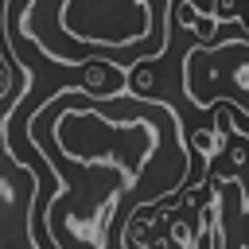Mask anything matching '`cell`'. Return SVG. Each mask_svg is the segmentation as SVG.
Here are the masks:
<instances>
[{
  "instance_id": "obj_1",
  "label": "cell",
  "mask_w": 249,
  "mask_h": 249,
  "mask_svg": "<svg viewBox=\"0 0 249 249\" xmlns=\"http://www.w3.org/2000/svg\"><path fill=\"white\" fill-rule=\"evenodd\" d=\"M124 78L117 74V62L113 58H89L86 66H82V89L86 93H117V89H124L121 86Z\"/></svg>"
},
{
  "instance_id": "obj_2",
  "label": "cell",
  "mask_w": 249,
  "mask_h": 249,
  "mask_svg": "<svg viewBox=\"0 0 249 249\" xmlns=\"http://www.w3.org/2000/svg\"><path fill=\"white\" fill-rule=\"evenodd\" d=\"M187 144H191V152H195V156L214 160V156H222V152H226V128H218V124L195 128V132L187 136Z\"/></svg>"
},
{
  "instance_id": "obj_3",
  "label": "cell",
  "mask_w": 249,
  "mask_h": 249,
  "mask_svg": "<svg viewBox=\"0 0 249 249\" xmlns=\"http://www.w3.org/2000/svg\"><path fill=\"white\" fill-rule=\"evenodd\" d=\"M156 86H160V70H156V62H136V66L128 70V89H132L136 97H148Z\"/></svg>"
},
{
  "instance_id": "obj_4",
  "label": "cell",
  "mask_w": 249,
  "mask_h": 249,
  "mask_svg": "<svg viewBox=\"0 0 249 249\" xmlns=\"http://www.w3.org/2000/svg\"><path fill=\"white\" fill-rule=\"evenodd\" d=\"M226 156H230V163H233V167H245V160H249V148H230Z\"/></svg>"
}]
</instances>
